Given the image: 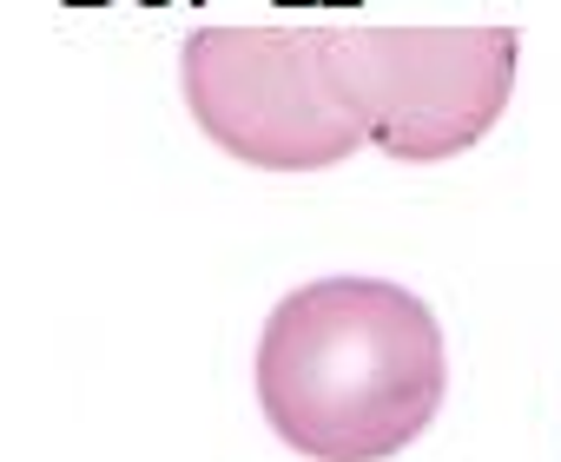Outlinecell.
<instances>
[{"instance_id": "obj_3", "label": "cell", "mask_w": 561, "mask_h": 462, "mask_svg": "<svg viewBox=\"0 0 561 462\" xmlns=\"http://www.w3.org/2000/svg\"><path fill=\"white\" fill-rule=\"evenodd\" d=\"M331 73L364 126V146L403 165H443L495 132L515 93V27H410V21H324Z\"/></svg>"}, {"instance_id": "obj_1", "label": "cell", "mask_w": 561, "mask_h": 462, "mask_svg": "<svg viewBox=\"0 0 561 462\" xmlns=\"http://www.w3.org/2000/svg\"><path fill=\"white\" fill-rule=\"evenodd\" d=\"M449 396L436 311L390 278H311L277 298L257 337L271 436L311 462H390Z\"/></svg>"}, {"instance_id": "obj_2", "label": "cell", "mask_w": 561, "mask_h": 462, "mask_svg": "<svg viewBox=\"0 0 561 462\" xmlns=\"http://www.w3.org/2000/svg\"><path fill=\"white\" fill-rule=\"evenodd\" d=\"M179 86L198 132L257 172H331L364 146V126L351 119L331 73L324 14L192 27Z\"/></svg>"}]
</instances>
